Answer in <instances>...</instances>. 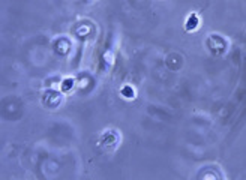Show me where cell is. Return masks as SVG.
Here are the masks:
<instances>
[{"mask_svg":"<svg viewBox=\"0 0 246 180\" xmlns=\"http://www.w3.org/2000/svg\"><path fill=\"white\" fill-rule=\"evenodd\" d=\"M197 23H198V18H197L195 15H191V20L188 21V26H186V27H188L189 30H192L194 27H197Z\"/></svg>","mask_w":246,"mask_h":180,"instance_id":"cell-1","label":"cell"}]
</instances>
